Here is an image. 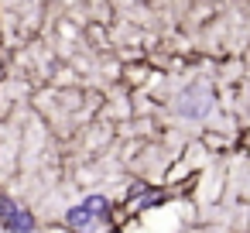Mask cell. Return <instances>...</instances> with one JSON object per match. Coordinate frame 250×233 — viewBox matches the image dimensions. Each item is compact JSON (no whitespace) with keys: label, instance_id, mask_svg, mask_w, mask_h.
I'll return each mask as SVG.
<instances>
[{"label":"cell","instance_id":"3","mask_svg":"<svg viewBox=\"0 0 250 233\" xmlns=\"http://www.w3.org/2000/svg\"><path fill=\"white\" fill-rule=\"evenodd\" d=\"M0 223H4L7 230H14V233H28V230H35L31 212L18 209V206H14V202H7V199H0Z\"/></svg>","mask_w":250,"mask_h":233},{"label":"cell","instance_id":"2","mask_svg":"<svg viewBox=\"0 0 250 233\" xmlns=\"http://www.w3.org/2000/svg\"><path fill=\"white\" fill-rule=\"evenodd\" d=\"M106 216H110V202L103 195H89V199H83L79 206H72L65 212V223L72 230H86V226H93V223H100Z\"/></svg>","mask_w":250,"mask_h":233},{"label":"cell","instance_id":"1","mask_svg":"<svg viewBox=\"0 0 250 233\" xmlns=\"http://www.w3.org/2000/svg\"><path fill=\"white\" fill-rule=\"evenodd\" d=\"M171 110H175L178 117H185V120H206V117L212 113V89H209L202 79H195V83H188V86L175 96Z\"/></svg>","mask_w":250,"mask_h":233}]
</instances>
